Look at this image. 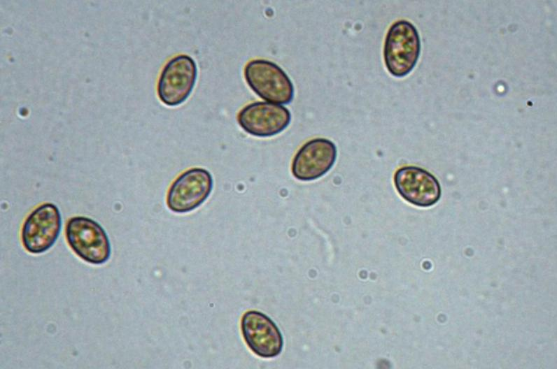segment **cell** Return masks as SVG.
<instances>
[{
    "instance_id": "1",
    "label": "cell",
    "mask_w": 557,
    "mask_h": 369,
    "mask_svg": "<svg viewBox=\"0 0 557 369\" xmlns=\"http://www.w3.org/2000/svg\"><path fill=\"white\" fill-rule=\"evenodd\" d=\"M421 52V40L416 27L400 20L389 27L383 45V59L388 72L401 78L415 67Z\"/></svg>"
},
{
    "instance_id": "2",
    "label": "cell",
    "mask_w": 557,
    "mask_h": 369,
    "mask_svg": "<svg viewBox=\"0 0 557 369\" xmlns=\"http://www.w3.org/2000/svg\"><path fill=\"white\" fill-rule=\"evenodd\" d=\"M245 80L261 99L276 104H288L294 97L293 84L286 73L273 62L255 59L244 67Z\"/></svg>"
},
{
    "instance_id": "3",
    "label": "cell",
    "mask_w": 557,
    "mask_h": 369,
    "mask_svg": "<svg viewBox=\"0 0 557 369\" xmlns=\"http://www.w3.org/2000/svg\"><path fill=\"white\" fill-rule=\"evenodd\" d=\"M66 238L80 259L92 264H102L111 255V245L104 229L94 220L83 216L70 218L66 225Z\"/></svg>"
},
{
    "instance_id": "4",
    "label": "cell",
    "mask_w": 557,
    "mask_h": 369,
    "mask_svg": "<svg viewBox=\"0 0 557 369\" xmlns=\"http://www.w3.org/2000/svg\"><path fill=\"white\" fill-rule=\"evenodd\" d=\"M197 68L188 55H178L163 67L157 83V94L162 103L176 106L190 95L196 82Z\"/></svg>"
},
{
    "instance_id": "5",
    "label": "cell",
    "mask_w": 557,
    "mask_h": 369,
    "mask_svg": "<svg viewBox=\"0 0 557 369\" xmlns=\"http://www.w3.org/2000/svg\"><path fill=\"white\" fill-rule=\"evenodd\" d=\"M61 215L52 203H43L26 218L21 231L24 249L31 254L49 249L57 240L61 230Z\"/></svg>"
},
{
    "instance_id": "6",
    "label": "cell",
    "mask_w": 557,
    "mask_h": 369,
    "mask_svg": "<svg viewBox=\"0 0 557 369\" xmlns=\"http://www.w3.org/2000/svg\"><path fill=\"white\" fill-rule=\"evenodd\" d=\"M213 188L211 173L202 168H192L181 173L171 184L167 196L168 208L177 213L193 210L202 205Z\"/></svg>"
},
{
    "instance_id": "7",
    "label": "cell",
    "mask_w": 557,
    "mask_h": 369,
    "mask_svg": "<svg viewBox=\"0 0 557 369\" xmlns=\"http://www.w3.org/2000/svg\"><path fill=\"white\" fill-rule=\"evenodd\" d=\"M241 331L249 349L257 356L269 359L279 355L283 339L276 324L266 314L248 310L241 319Z\"/></svg>"
},
{
    "instance_id": "8",
    "label": "cell",
    "mask_w": 557,
    "mask_h": 369,
    "mask_svg": "<svg viewBox=\"0 0 557 369\" xmlns=\"http://www.w3.org/2000/svg\"><path fill=\"white\" fill-rule=\"evenodd\" d=\"M240 126L251 135L270 137L278 134L291 121L290 110L279 104L256 101L245 106L237 115Z\"/></svg>"
},
{
    "instance_id": "9",
    "label": "cell",
    "mask_w": 557,
    "mask_h": 369,
    "mask_svg": "<svg viewBox=\"0 0 557 369\" xmlns=\"http://www.w3.org/2000/svg\"><path fill=\"white\" fill-rule=\"evenodd\" d=\"M337 157L335 144L329 139L316 138L306 142L296 152L292 162L293 176L301 181H311L327 173Z\"/></svg>"
},
{
    "instance_id": "10",
    "label": "cell",
    "mask_w": 557,
    "mask_h": 369,
    "mask_svg": "<svg viewBox=\"0 0 557 369\" xmlns=\"http://www.w3.org/2000/svg\"><path fill=\"white\" fill-rule=\"evenodd\" d=\"M393 182L398 194L409 203L418 207L433 205L441 197L438 180L420 167L405 166L398 168Z\"/></svg>"
}]
</instances>
